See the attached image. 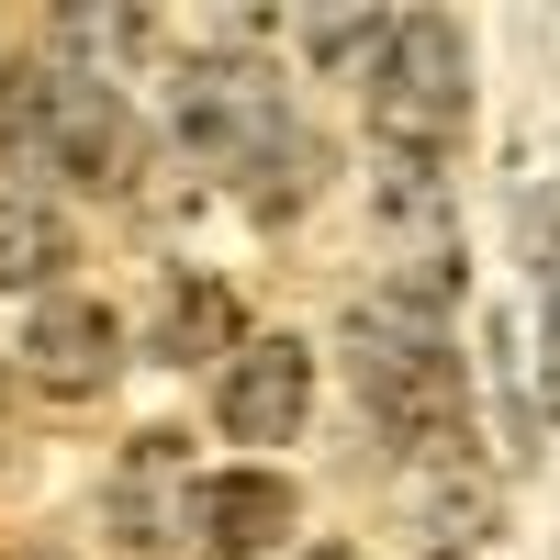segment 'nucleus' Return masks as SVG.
<instances>
[{
    "label": "nucleus",
    "mask_w": 560,
    "mask_h": 560,
    "mask_svg": "<svg viewBox=\"0 0 560 560\" xmlns=\"http://www.w3.org/2000/svg\"><path fill=\"white\" fill-rule=\"evenodd\" d=\"M348 359H359V404L404 459H448L471 448V370H459L448 325L404 292H370L348 314Z\"/></svg>",
    "instance_id": "1"
},
{
    "label": "nucleus",
    "mask_w": 560,
    "mask_h": 560,
    "mask_svg": "<svg viewBox=\"0 0 560 560\" xmlns=\"http://www.w3.org/2000/svg\"><path fill=\"white\" fill-rule=\"evenodd\" d=\"M168 113H179V147H191L202 168H224V179L258 191V213H292L314 191V135H303L292 90H280L258 57H224V45L191 57Z\"/></svg>",
    "instance_id": "2"
},
{
    "label": "nucleus",
    "mask_w": 560,
    "mask_h": 560,
    "mask_svg": "<svg viewBox=\"0 0 560 560\" xmlns=\"http://www.w3.org/2000/svg\"><path fill=\"white\" fill-rule=\"evenodd\" d=\"M0 135L45 168V179H79V191H124L135 179V124H124V90L102 68H68L57 45L23 57L0 79Z\"/></svg>",
    "instance_id": "3"
},
{
    "label": "nucleus",
    "mask_w": 560,
    "mask_h": 560,
    "mask_svg": "<svg viewBox=\"0 0 560 560\" xmlns=\"http://www.w3.org/2000/svg\"><path fill=\"white\" fill-rule=\"evenodd\" d=\"M459 124H471V45L448 12H404L382 68H370V135H382V158L438 168L459 147Z\"/></svg>",
    "instance_id": "4"
},
{
    "label": "nucleus",
    "mask_w": 560,
    "mask_h": 560,
    "mask_svg": "<svg viewBox=\"0 0 560 560\" xmlns=\"http://www.w3.org/2000/svg\"><path fill=\"white\" fill-rule=\"evenodd\" d=\"M213 415H224V438H236V448H280V438H303V415H314V359H303L292 337L236 348V359H224Z\"/></svg>",
    "instance_id": "5"
},
{
    "label": "nucleus",
    "mask_w": 560,
    "mask_h": 560,
    "mask_svg": "<svg viewBox=\"0 0 560 560\" xmlns=\"http://www.w3.org/2000/svg\"><path fill=\"white\" fill-rule=\"evenodd\" d=\"M23 370H34L45 393H68V404H79V393H102L113 370H124V325L90 303V292H45L34 325H23Z\"/></svg>",
    "instance_id": "6"
},
{
    "label": "nucleus",
    "mask_w": 560,
    "mask_h": 560,
    "mask_svg": "<svg viewBox=\"0 0 560 560\" xmlns=\"http://www.w3.org/2000/svg\"><path fill=\"white\" fill-rule=\"evenodd\" d=\"M191 538L213 560L280 549V538H292V482H280V471H213V482H191Z\"/></svg>",
    "instance_id": "7"
},
{
    "label": "nucleus",
    "mask_w": 560,
    "mask_h": 560,
    "mask_svg": "<svg viewBox=\"0 0 560 560\" xmlns=\"http://www.w3.org/2000/svg\"><path fill=\"white\" fill-rule=\"evenodd\" d=\"M113 527H124V549H168V538H191V482H179V438H135L124 482H113Z\"/></svg>",
    "instance_id": "8"
},
{
    "label": "nucleus",
    "mask_w": 560,
    "mask_h": 560,
    "mask_svg": "<svg viewBox=\"0 0 560 560\" xmlns=\"http://www.w3.org/2000/svg\"><path fill=\"white\" fill-rule=\"evenodd\" d=\"M236 348V292L224 280H168L158 292V359L191 370V359H224Z\"/></svg>",
    "instance_id": "9"
},
{
    "label": "nucleus",
    "mask_w": 560,
    "mask_h": 560,
    "mask_svg": "<svg viewBox=\"0 0 560 560\" xmlns=\"http://www.w3.org/2000/svg\"><path fill=\"white\" fill-rule=\"evenodd\" d=\"M57 269H68V224H57V202L0 191V292H45Z\"/></svg>",
    "instance_id": "10"
},
{
    "label": "nucleus",
    "mask_w": 560,
    "mask_h": 560,
    "mask_svg": "<svg viewBox=\"0 0 560 560\" xmlns=\"http://www.w3.org/2000/svg\"><path fill=\"white\" fill-rule=\"evenodd\" d=\"M538 314H549V359H560V236H538ZM560 404V382H549Z\"/></svg>",
    "instance_id": "11"
},
{
    "label": "nucleus",
    "mask_w": 560,
    "mask_h": 560,
    "mask_svg": "<svg viewBox=\"0 0 560 560\" xmlns=\"http://www.w3.org/2000/svg\"><path fill=\"white\" fill-rule=\"evenodd\" d=\"M303 560H359V549H337V538H325V549H303Z\"/></svg>",
    "instance_id": "12"
},
{
    "label": "nucleus",
    "mask_w": 560,
    "mask_h": 560,
    "mask_svg": "<svg viewBox=\"0 0 560 560\" xmlns=\"http://www.w3.org/2000/svg\"><path fill=\"white\" fill-rule=\"evenodd\" d=\"M438 560H459V549H438Z\"/></svg>",
    "instance_id": "13"
}]
</instances>
